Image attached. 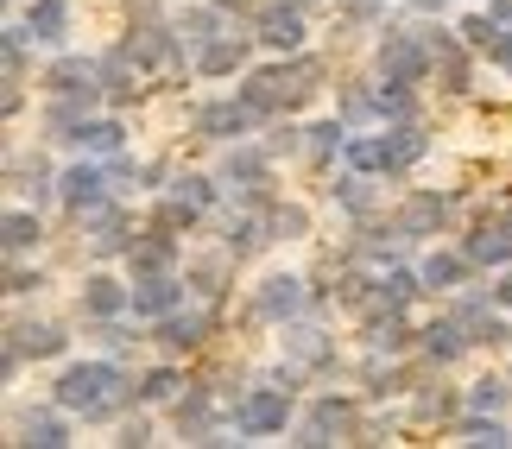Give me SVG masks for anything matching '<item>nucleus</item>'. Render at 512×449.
Listing matches in <instances>:
<instances>
[{
	"label": "nucleus",
	"mask_w": 512,
	"mask_h": 449,
	"mask_svg": "<svg viewBox=\"0 0 512 449\" xmlns=\"http://www.w3.org/2000/svg\"><path fill=\"white\" fill-rule=\"evenodd\" d=\"M51 399L83 424H108V418H121L127 405H140V374H127L114 355H83V361L57 367Z\"/></svg>",
	"instance_id": "1"
},
{
	"label": "nucleus",
	"mask_w": 512,
	"mask_h": 449,
	"mask_svg": "<svg viewBox=\"0 0 512 449\" xmlns=\"http://www.w3.org/2000/svg\"><path fill=\"white\" fill-rule=\"evenodd\" d=\"M298 393L279 380H260V386H247V393H234L228 399V424H234V437L253 443V437H285L291 424H298V405H291Z\"/></svg>",
	"instance_id": "2"
},
{
	"label": "nucleus",
	"mask_w": 512,
	"mask_h": 449,
	"mask_svg": "<svg viewBox=\"0 0 512 449\" xmlns=\"http://www.w3.org/2000/svg\"><path fill=\"white\" fill-rule=\"evenodd\" d=\"M291 443H304V449H317V443H367V412H361V399H348V393H317V399H310V412L291 424Z\"/></svg>",
	"instance_id": "3"
},
{
	"label": "nucleus",
	"mask_w": 512,
	"mask_h": 449,
	"mask_svg": "<svg viewBox=\"0 0 512 449\" xmlns=\"http://www.w3.org/2000/svg\"><path fill=\"white\" fill-rule=\"evenodd\" d=\"M310 304H317V291H310L304 272H266V279H253V285H247V317H253V323H266V329L298 323Z\"/></svg>",
	"instance_id": "4"
},
{
	"label": "nucleus",
	"mask_w": 512,
	"mask_h": 449,
	"mask_svg": "<svg viewBox=\"0 0 512 449\" xmlns=\"http://www.w3.org/2000/svg\"><path fill=\"white\" fill-rule=\"evenodd\" d=\"M121 190H114V178H108V165L102 159H89V152H76V159L57 171V209H64L70 222H83V216H95L102 203H114Z\"/></svg>",
	"instance_id": "5"
},
{
	"label": "nucleus",
	"mask_w": 512,
	"mask_h": 449,
	"mask_svg": "<svg viewBox=\"0 0 512 449\" xmlns=\"http://www.w3.org/2000/svg\"><path fill=\"white\" fill-rule=\"evenodd\" d=\"M373 76H386V83H424L430 76L424 26H386L380 38H373Z\"/></svg>",
	"instance_id": "6"
},
{
	"label": "nucleus",
	"mask_w": 512,
	"mask_h": 449,
	"mask_svg": "<svg viewBox=\"0 0 512 449\" xmlns=\"http://www.w3.org/2000/svg\"><path fill=\"white\" fill-rule=\"evenodd\" d=\"M215 323H222V317H215V304L190 298L184 310H171V317L152 323V342H159V355H177V361H184V355H203V348H209Z\"/></svg>",
	"instance_id": "7"
},
{
	"label": "nucleus",
	"mask_w": 512,
	"mask_h": 449,
	"mask_svg": "<svg viewBox=\"0 0 512 449\" xmlns=\"http://www.w3.org/2000/svg\"><path fill=\"white\" fill-rule=\"evenodd\" d=\"M424 38H430V76L443 83V95H468L475 89V45L456 32V26H424Z\"/></svg>",
	"instance_id": "8"
},
{
	"label": "nucleus",
	"mask_w": 512,
	"mask_h": 449,
	"mask_svg": "<svg viewBox=\"0 0 512 449\" xmlns=\"http://www.w3.org/2000/svg\"><path fill=\"white\" fill-rule=\"evenodd\" d=\"M253 127H260V114H253L241 95H215V102H196L190 108V133L203 146H234V140H247Z\"/></svg>",
	"instance_id": "9"
},
{
	"label": "nucleus",
	"mask_w": 512,
	"mask_h": 449,
	"mask_svg": "<svg viewBox=\"0 0 512 449\" xmlns=\"http://www.w3.org/2000/svg\"><path fill=\"white\" fill-rule=\"evenodd\" d=\"M222 418H228V412L215 405L209 386H196V380L171 399V424H177V437H184V443H241V437L222 431Z\"/></svg>",
	"instance_id": "10"
},
{
	"label": "nucleus",
	"mask_w": 512,
	"mask_h": 449,
	"mask_svg": "<svg viewBox=\"0 0 512 449\" xmlns=\"http://www.w3.org/2000/svg\"><path fill=\"white\" fill-rule=\"evenodd\" d=\"M253 32H260V51L291 57V51H304V38H310V13L291 7V0H260V7H253Z\"/></svg>",
	"instance_id": "11"
},
{
	"label": "nucleus",
	"mask_w": 512,
	"mask_h": 449,
	"mask_svg": "<svg viewBox=\"0 0 512 449\" xmlns=\"http://www.w3.org/2000/svg\"><path fill=\"white\" fill-rule=\"evenodd\" d=\"M253 51H260V32L253 26H222L203 51H196V76H247Z\"/></svg>",
	"instance_id": "12"
},
{
	"label": "nucleus",
	"mask_w": 512,
	"mask_h": 449,
	"mask_svg": "<svg viewBox=\"0 0 512 449\" xmlns=\"http://www.w3.org/2000/svg\"><path fill=\"white\" fill-rule=\"evenodd\" d=\"M392 222H399L411 241L449 234V222H456V197H449V190H405L399 209H392Z\"/></svg>",
	"instance_id": "13"
},
{
	"label": "nucleus",
	"mask_w": 512,
	"mask_h": 449,
	"mask_svg": "<svg viewBox=\"0 0 512 449\" xmlns=\"http://www.w3.org/2000/svg\"><path fill=\"white\" fill-rule=\"evenodd\" d=\"M361 348L405 361V355H418V323H411L405 310H392V304H373L367 317H361Z\"/></svg>",
	"instance_id": "14"
},
{
	"label": "nucleus",
	"mask_w": 512,
	"mask_h": 449,
	"mask_svg": "<svg viewBox=\"0 0 512 449\" xmlns=\"http://www.w3.org/2000/svg\"><path fill=\"white\" fill-rule=\"evenodd\" d=\"M83 234H89V260H127V247L140 241V228H133V209L121 203H102L95 216H83Z\"/></svg>",
	"instance_id": "15"
},
{
	"label": "nucleus",
	"mask_w": 512,
	"mask_h": 449,
	"mask_svg": "<svg viewBox=\"0 0 512 449\" xmlns=\"http://www.w3.org/2000/svg\"><path fill=\"white\" fill-rule=\"evenodd\" d=\"M190 304V279L184 272H146V279H133V323H159L171 310Z\"/></svg>",
	"instance_id": "16"
},
{
	"label": "nucleus",
	"mask_w": 512,
	"mask_h": 449,
	"mask_svg": "<svg viewBox=\"0 0 512 449\" xmlns=\"http://www.w3.org/2000/svg\"><path fill=\"white\" fill-rule=\"evenodd\" d=\"M285 361H298L304 374H336L342 367V348H336V336H329L323 323H285Z\"/></svg>",
	"instance_id": "17"
},
{
	"label": "nucleus",
	"mask_w": 512,
	"mask_h": 449,
	"mask_svg": "<svg viewBox=\"0 0 512 449\" xmlns=\"http://www.w3.org/2000/svg\"><path fill=\"white\" fill-rule=\"evenodd\" d=\"M76 310H83L89 323L133 317V279H114V272H89L83 291H76Z\"/></svg>",
	"instance_id": "18"
},
{
	"label": "nucleus",
	"mask_w": 512,
	"mask_h": 449,
	"mask_svg": "<svg viewBox=\"0 0 512 449\" xmlns=\"http://www.w3.org/2000/svg\"><path fill=\"white\" fill-rule=\"evenodd\" d=\"M418 355H424V361L443 374V367H456V361L475 355V336H468V329H462V323L443 310V317H430V323L418 329Z\"/></svg>",
	"instance_id": "19"
},
{
	"label": "nucleus",
	"mask_w": 512,
	"mask_h": 449,
	"mask_svg": "<svg viewBox=\"0 0 512 449\" xmlns=\"http://www.w3.org/2000/svg\"><path fill=\"white\" fill-rule=\"evenodd\" d=\"M234 260H260L266 247H279L272 241V222H266V209H228L222 216V234H215Z\"/></svg>",
	"instance_id": "20"
},
{
	"label": "nucleus",
	"mask_w": 512,
	"mask_h": 449,
	"mask_svg": "<svg viewBox=\"0 0 512 449\" xmlns=\"http://www.w3.org/2000/svg\"><path fill=\"white\" fill-rule=\"evenodd\" d=\"M127 272H133V279H146V272H184V234L146 228L140 241L127 247Z\"/></svg>",
	"instance_id": "21"
},
{
	"label": "nucleus",
	"mask_w": 512,
	"mask_h": 449,
	"mask_svg": "<svg viewBox=\"0 0 512 449\" xmlns=\"http://www.w3.org/2000/svg\"><path fill=\"white\" fill-rule=\"evenodd\" d=\"M70 412L64 405H32V412H13V443H32V449H64L70 443Z\"/></svg>",
	"instance_id": "22"
},
{
	"label": "nucleus",
	"mask_w": 512,
	"mask_h": 449,
	"mask_svg": "<svg viewBox=\"0 0 512 449\" xmlns=\"http://www.w3.org/2000/svg\"><path fill=\"white\" fill-rule=\"evenodd\" d=\"M7 348H13V355H26V361H64L70 355V329L64 323H26V317H13L7 323Z\"/></svg>",
	"instance_id": "23"
},
{
	"label": "nucleus",
	"mask_w": 512,
	"mask_h": 449,
	"mask_svg": "<svg viewBox=\"0 0 512 449\" xmlns=\"http://www.w3.org/2000/svg\"><path fill=\"white\" fill-rule=\"evenodd\" d=\"M418 272H424V285H430V298H449V291H462V285H475V260H468L462 247H430L424 260H418Z\"/></svg>",
	"instance_id": "24"
},
{
	"label": "nucleus",
	"mask_w": 512,
	"mask_h": 449,
	"mask_svg": "<svg viewBox=\"0 0 512 449\" xmlns=\"http://www.w3.org/2000/svg\"><path fill=\"white\" fill-rule=\"evenodd\" d=\"M234 253L215 241V253H203V260H184V279H190V298H203V304H222L228 298V285H234Z\"/></svg>",
	"instance_id": "25"
},
{
	"label": "nucleus",
	"mask_w": 512,
	"mask_h": 449,
	"mask_svg": "<svg viewBox=\"0 0 512 449\" xmlns=\"http://www.w3.org/2000/svg\"><path fill=\"white\" fill-rule=\"evenodd\" d=\"M380 133H386V178H405L411 165L430 159V133H424V121H380Z\"/></svg>",
	"instance_id": "26"
},
{
	"label": "nucleus",
	"mask_w": 512,
	"mask_h": 449,
	"mask_svg": "<svg viewBox=\"0 0 512 449\" xmlns=\"http://www.w3.org/2000/svg\"><path fill=\"white\" fill-rule=\"evenodd\" d=\"M70 152H89V159H114V152H127V121L121 108L114 114H83L70 133Z\"/></svg>",
	"instance_id": "27"
},
{
	"label": "nucleus",
	"mask_w": 512,
	"mask_h": 449,
	"mask_svg": "<svg viewBox=\"0 0 512 449\" xmlns=\"http://www.w3.org/2000/svg\"><path fill=\"white\" fill-rule=\"evenodd\" d=\"M462 253H468L481 272H506V266H512V234H506V222H500V216H494V222L481 216L475 228L462 234Z\"/></svg>",
	"instance_id": "28"
},
{
	"label": "nucleus",
	"mask_w": 512,
	"mask_h": 449,
	"mask_svg": "<svg viewBox=\"0 0 512 449\" xmlns=\"http://www.w3.org/2000/svg\"><path fill=\"white\" fill-rule=\"evenodd\" d=\"M57 171H64V165H51L45 152H32V159L7 152V184H13V190H26L32 203H57Z\"/></svg>",
	"instance_id": "29"
},
{
	"label": "nucleus",
	"mask_w": 512,
	"mask_h": 449,
	"mask_svg": "<svg viewBox=\"0 0 512 449\" xmlns=\"http://www.w3.org/2000/svg\"><path fill=\"white\" fill-rule=\"evenodd\" d=\"M462 412H468V393H449V386H437V380L411 386V418L418 424H456Z\"/></svg>",
	"instance_id": "30"
},
{
	"label": "nucleus",
	"mask_w": 512,
	"mask_h": 449,
	"mask_svg": "<svg viewBox=\"0 0 512 449\" xmlns=\"http://www.w3.org/2000/svg\"><path fill=\"white\" fill-rule=\"evenodd\" d=\"M19 19H26V26H32V38H38V45H45V51H64L70 45V0H32V7L26 13H19Z\"/></svg>",
	"instance_id": "31"
},
{
	"label": "nucleus",
	"mask_w": 512,
	"mask_h": 449,
	"mask_svg": "<svg viewBox=\"0 0 512 449\" xmlns=\"http://www.w3.org/2000/svg\"><path fill=\"white\" fill-rule=\"evenodd\" d=\"M336 114L348 127L380 121V76H348V83H336Z\"/></svg>",
	"instance_id": "32"
},
{
	"label": "nucleus",
	"mask_w": 512,
	"mask_h": 449,
	"mask_svg": "<svg viewBox=\"0 0 512 449\" xmlns=\"http://www.w3.org/2000/svg\"><path fill=\"white\" fill-rule=\"evenodd\" d=\"M329 203H336V209H342V216H354V222H367V216H373V209H380V184H373V178H367V171H354V165H348V171H342V178H336V184H329Z\"/></svg>",
	"instance_id": "33"
},
{
	"label": "nucleus",
	"mask_w": 512,
	"mask_h": 449,
	"mask_svg": "<svg viewBox=\"0 0 512 449\" xmlns=\"http://www.w3.org/2000/svg\"><path fill=\"white\" fill-rule=\"evenodd\" d=\"M0 247H7V260L38 253L45 247V216H38V209H7V216H0Z\"/></svg>",
	"instance_id": "34"
},
{
	"label": "nucleus",
	"mask_w": 512,
	"mask_h": 449,
	"mask_svg": "<svg viewBox=\"0 0 512 449\" xmlns=\"http://www.w3.org/2000/svg\"><path fill=\"white\" fill-rule=\"evenodd\" d=\"M171 26L184 32V45H190V57H196V51H203L215 32L228 26V7H215V0H196V7H184V13L171 19Z\"/></svg>",
	"instance_id": "35"
},
{
	"label": "nucleus",
	"mask_w": 512,
	"mask_h": 449,
	"mask_svg": "<svg viewBox=\"0 0 512 449\" xmlns=\"http://www.w3.org/2000/svg\"><path fill=\"white\" fill-rule=\"evenodd\" d=\"M449 437L456 443H487V449H512V424L500 412H462L449 424Z\"/></svg>",
	"instance_id": "36"
},
{
	"label": "nucleus",
	"mask_w": 512,
	"mask_h": 449,
	"mask_svg": "<svg viewBox=\"0 0 512 449\" xmlns=\"http://www.w3.org/2000/svg\"><path fill=\"white\" fill-rule=\"evenodd\" d=\"M184 367H177V355H165L159 367H146V374H140V405H146V412H159V405H171L177 393H184Z\"/></svg>",
	"instance_id": "37"
},
{
	"label": "nucleus",
	"mask_w": 512,
	"mask_h": 449,
	"mask_svg": "<svg viewBox=\"0 0 512 449\" xmlns=\"http://www.w3.org/2000/svg\"><path fill=\"white\" fill-rule=\"evenodd\" d=\"M304 133H310V146H304V159H310V165H336V159H342V146H348V133H354V127L342 121V114H323V121H310Z\"/></svg>",
	"instance_id": "38"
},
{
	"label": "nucleus",
	"mask_w": 512,
	"mask_h": 449,
	"mask_svg": "<svg viewBox=\"0 0 512 449\" xmlns=\"http://www.w3.org/2000/svg\"><path fill=\"white\" fill-rule=\"evenodd\" d=\"M424 291H430V285H424V272H418V266H405V260L380 272V304H392V310H411V304L424 298Z\"/></svg>",
	"instance_id": "39"
},
{
	"label": "nucleus",
	"mask_w": 512,
	"mask_h": 449,
	"mask_svg": "<svg viewBox=\"0 0 512 449\" xmlns=\"http://www.w3.org/2000/svg\"><path fill=\"white\" fill-rule=\"evenodd\" d=\"M342 165L367 171V178H386V133H348V146H342Z\"/></svg>",
	"instance_id": "40"
},
{
	"label": "nucleus",
	"mask_w": 512,
	"mask_h": 449,
	"mask_svg": "<svg viewBox=\"0 0 512 449\" xmlns=\"http://www.w3.org/2000/svg\"><path fill=\"white\" fill-rule=\"evenodd\" d=\"M32 45H38V38H32L26 19H7V32H0V51H7V76H13V83H26V70H32Z\"/></svg>",
	"instance_id": "41"
},
{
	"label": "nucleus",
	"mask_w": 512,
	"mask_h": 449,
	"mask_svg": "<svg viewBox=\"0 0 512 449\" xmlns=\"http://www.w3.org/2000/svg\"><path fill=\"white\" fill-rule=\"evenodd\" d=\"M38 83H45V95H57V89H76V83H102V76H95V57H76V51H64L57 57V64L38 76Z\"/></svg>",
	"instance_id": "42"
},
{
	"label": "nucleus",
	"mask_w": 512,
	"mask_h": 449,
	"mask_svg": "<svg viewBox=\"0 0 512 449\" xmlns=\"http://www.w3.org/2000/svg\"><path fill=\"white\" fill-rule=\"evenodd\" d=\"M272 159H304V146H310V133L291 121V114H279V121H266V140H260Z\"/></svg>",
	"instance_id": "43"
},
{
	"label": "nucleus",
	"mask_w": 512,
	"mask_h": 449,
	"mask_svg": "<svg viewBox=\"0 0 512 449\" xmlns=\"http://www.w3.org/2000/svg\"><path fill=\"white\" fill-rule=\"evenodd\" d=\"M418 83H386L380 76V121H418Z\"/></svg>",
	"instance_id": "44"
},
{
	"label": "nucleus",
	"mask_w": 512,
	"mask_h": 449,
	"mask_svg": "<svg viewBox=\"0 0 512 449\" xmlns=\"http://www.w3.org/2000/svg\"><path fill=\"white\" fill-rule=\"evenodd\" d=\"M266 222H272V241H310V209L304 203H272L266 209Z\"/></svg>",
	"instance_id": "45"
},
{
	"label": "nucleus",
	"mask_w": 512,
	"mask_h": 449,
	"mask_svg": "<svg viewBox=\"0 0 512 449\" xmlns=\"http://www.w3.org/2000/svg\"><path fill=\"white\" fill-rule=\"evenodd\" d=\"M196 222H203V209H190L184 197H171V190H159V203H152V228H171V234H190Z\"/></svg>",
	"instance_id": "46"
},
{
	"label": "nucleus",
	"mask_w": 512,
	"mask_h": 449,
	"mask_svg": "<svg viewBox=\"0 0 512 449\" xmlns=\"http://www.w3.org/2000/svg\"><path fill=\"white\" fill-rule=\"evenodd\" d=\"M506 399H512V380H506V374L468 380V412H506Z\"/></svg>",
	"instance_id": "47"
},
{
	"label": "nucleus",
	"mask_w": 512,
	"mask_h": 449,
	"mask_svg": "<svg viewBox=\"0 0 512 449\" xmlns=\"http://www.w3.org/2000/svg\"><path fill=\"white\" fill-rule=\"evenodd\" d=\"M456 32H462V38H468V45H475V51L487 57V51H494V45H500V32H506V26H500V19H494V13H462V19H456Z\"/></svg>",
	"instance_id": "48"
},
{
	"label": "nucleus",
	"mask_w": 512,
	"mask_h": 449,
	"mask_svg": "<svg viewBox=\"0 0 512 449\" xmlns=\"http://www.w3.org/2000/svg\"><path fill=\"white\" fill-rule=\"evenodd\" d=\"M102 165H108V178H114V190H121V197H127V190H133V197H146V165H140V159L114 152V159H102Z\"/></svg>",
	"instance_id": "49"
},
{
	"label": "nucleus",
	"mask_w": 512,
	"mask_h": 449,
	"mask_svg": "<svg viewBox=\"0 0 512 449\" xmlns=\"http://www.w3.org/2000/svg\"><path fill=\"white\" fill-rule=\"evenodd\" d=\"M51 279L38 266H26V260H7V298L19 304V298H38V291H45Z\"/></svg>",
	"instance_id": "50"
},
{
	"label": "nucleus",
	"mask_w": 512,
	"mask_h": 449,
	"mask_svg": "<svg viewBox=\"0 0 512 449\" xmlns=\"http://www.w3.org/2000/svg\"><path fill=\"white\" fill-rule=\"evenodd\" d=\"M114 443H121V449H146V443H152V418H121Z\"/></svg>",
	"instance_id": "51"
},
{
	"label": "nucleus",
	"mask_w": 512,
	"mask_h": 449,
	"mask_svg": "<svg viewBox=\"0 0 512 449\" xmlns=\"http://www.w3.org/2000/svg\"><path fill=\"white\" fill-rule=\"evenodd\" d=\"M336 7H342L348 19H361V26H367V19H380V13H386V0H336Z\"/></svg>",
	"instance_id": "52"
},
{
	"label": "nucleus",
	"mask_w": 512,
	"mask_h": 449,
	"mask_svg": "<svg viewBox=\"0 0 512 449\" xmlns=\"http://www.w3.org/2000/svg\"><path fill=\"white\" fill-rule=\"evenodd\" d=\"M0 108H7V121H19V114H26V83H13V76H7V95H0Z\"/></svg>",
	"instance_id": "53"
},
{
	"label": "nucleus",
	"mask_w": 512,
	"mask_h": 449,
	"mask_svg": "<svg viewBox=\"0 0 512 449\" xmlns=\"http://www.w3.org/2000/svg\"><path fill=\"white\" fill-rule=\"evenodd\" d=\"M494 304L512 310V272H500V279H494Z\"/></svg>",
	"instance_id": "54"
},
{
	"label": "nucleus",
	"mask_w": 512,
	"mask_h": 449,
	"mask_svg": "<svg viewBox=\"0 0 512 449\" xmlns=\"http://www.w3.org/2000/svg\"><path fill=\"white\" fill-rule=\"evenodd\" d=\"M487 13H494L500 26H512V0H487Z\"/></svg>",
	"instance_id": "55"
},
{
	"label": "nucleus",
	"mask_w": 512,
	"mask_h": 449,
	"mask_svg": "<svg viewBox=\"0 0 512 449\" xmlns=\"http://www.w3.org/2000/svg\"><path fill=\"white\" fill-rule=\"evenodd\" d=\"M405 7H418V13H443L449 0H405Z\"/></svg>",
	"instance_id": "56"
},
{
	"label": "nucleus",
	"mask_w": 512,
	"mask_h": 449,
	"mask_svg": "<svg viewBox=\"0 0 512 449\" xmlns=\"http://www.w3.org/2000/svg\"><path fill=\"white\" fill-rule=\"evenodd\" d=\"M215 7H228V13H234V7H253V0H215Z\"/></svg>",
	"instance_id": "57"
},
{
	"label": "nucleus",
	"mask_w": 512,
	"mask_h": 449,
	"mask_svg": "<svg viewBox=\"0 0 512 449\" xmlns=\"http://www.w3.org/2000/svg\"><path fill=\"white\" fill-rule=\"evenodd\" d=\"M291 7H304V13H310V7H323V0H291Z\"/></svg>",
	"instance_id": "58"
},
{
	"label": "nucleus",
	"mask_w": 512,
	"mask_h": 449,
	"mask_svg": "<svg viewBox=\"0 0 512 449\" xmlns=\"http://www.w3.org/2000/svg\"><path fill=\"white\" fill-rule=\"evenodd\" d=\"M500 222H506V234H512V209H506V216H500Z\"/></svg>",
	"instance_id": "59"
}]
</instances>
